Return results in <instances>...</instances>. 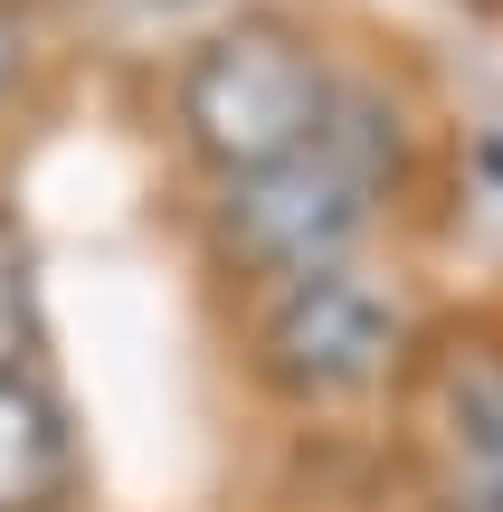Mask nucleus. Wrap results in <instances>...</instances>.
Masks as SVG:
<instances>
[{
  "instance_id": "1",
  "label": "nucleus",
  "mask_w": 503,
  "mask_h": 512,
  "mask_svg": "<svg viewBox=\"0 0 503 512\" xmlns=\"http://www.w3.org/2000/svg\"><path fill=\"white\" fill-rule=\"evenodd\" d=\"M437 190H447V114H437L428 76L399 48L352 38L314 143L266 171L181 190L171 228H181L200 285L219 304H238V294H266L285 275L409 247V228L437 209Z\"/></svg>"
},
{
  "instance_id": "2",
  "label": "nucleus",
  "mask_w": 503,
  "mask_h": 512,
  "mask_svg": "<svg viewBox=\"0 0 503 512\" xmlns=\"http://www.w3.org/2000/svg\"><path fill=\"white\" fill-rule=\"evenodd\" d=\"M342 57H352V29L323 19L314 0H228L200 29H181L143 105L181 190L304 152L333 114Z\"/></svg>"
},
{
  "instance_id": "3",
  "label": "nucleus",
  "mask_w": 503,
  "mask_h": 512,
  "mask_svg": "<svg viewBox=\"0 0 503 512\" xmlns=\"http://www.w3.org/2000/svg\"><path fill=\"white\" fill-rule=\"evenodd\" d=\"M428 323L437 304L418 294V266L390 247V256H352V266L238 294L228 304V361H238L257 408H276L295 427H342L409 389Z\"/></svg>"
},
{
  "instance_id": "4",
  "label": "nucleus",
  "mask_w": 503,
  "mask_h": 512,
  "mask_svg": "<svg viewBox=\"0 0 503 512\" xmlns=\"http://www.w3.org/2000/svg\"><path fill=\"white\" fill-rule=\"evenodd\" d=\"M390 427L409 494H503V304L437 313Z\"/></svg>"
},
{
  "instance_id": "5",
  "label": "nucleus",
  "mask_w": 503,
  "mask_h": 512,
  "mask_svg": "<svg viewBox=\"0 0 503 512\" xmlns=\"http://www.w3.org/2000/svg\"><path fill=\"white\" fill-rule=\"evenodd\" d=\"M86 427L57 370H0V512H86Z\"/></svg>"
},
{
  "instance_id": "6",
  "label": "nucleus",
  "mask_w": 503,
  "mask_h": 512,
  "mask_svg": "<svg viewBox=\"0 0 503 512\" xmlns=\"http://www.w3.org/2000/svg\"><path fill=\"white\" fill-rule=\"evenodd\" d=\"M48 256L19 209V190L0 181V370H48Z\"/></svg>"
},
{
  "instance_id": "7",
  "label": "nucleus",
  "mask_w": 503,
  "mask_h": 512,
  "mask_svg": "<svg viewBox=\"0 0 503 512\" xmlns=\"http://www.w3.org/2000/svg\"><path fill=\"white\" fill-rule=\"evenodd\" d=\"M57 67H67V19H57V0H0V143L48 105Z\"/></svg>"
},
{
  "instance_id": "8",
  "label": "nucleus",
  "mask_w": 503,
  "mask_h": 512,
  "mask_svg": "<svg viewBox=\"0 0 503 512\" xmlns=\"http://www.w3.org/2000/svg\"><path fill=\"white\" fill-rule=\"evenodd\" d=\"M418 512H503V494H418Z\"/></svg>"
},
{
  "instance_id": "9",
  "label": "nucleus",
  "mask_w": 503,
  "mask_h": 512,
  "mask_svg": "<svg viewBox=\"0 0 503 512\" xmlns=\"http://www.w3.org/2000/svg\"><path fill=\"white\" fill-rule=\"evenodd\" d=\"M466 10H503V0H466Z\"/></svg>"
}]
</instances>
